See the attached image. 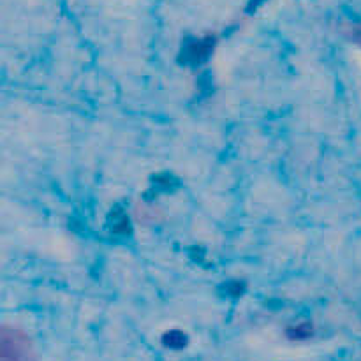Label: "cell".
<instances>
[{
	"instance_id": "cell-1",
	"label": "cell",
	"mask_w": 361,
	"mask_h": 361,
	"mask_svg": "<svg viewBox=\"0 0 361 361\" xmlns=\"http://www.w3.org/2000/svg\"><path fill=\"white\" fill-rule=\"evenodd\" d=\"M2 361H32V348L21 331H2Z\"/></svg>"
}]
</instances>
